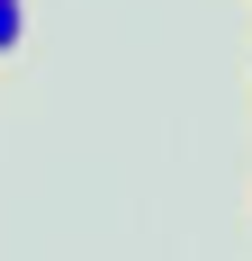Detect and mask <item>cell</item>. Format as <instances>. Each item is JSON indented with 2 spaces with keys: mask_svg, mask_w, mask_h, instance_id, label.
<instances>
[{
  "mask_svg": "<svg viewBox=\"0 0 252 261\" xmlns=\"http://www.w3.org/2000/svg\"><path fill=\"white\" fill-rule=\"evenodd\" d=\"M27 45V0H0V63Z\"/></svg>",
  "mask_w": 252,
  "mask_h": 261,
  "instance_id": "6da1fadb",
  "label": "cell"
}]
</instances>
